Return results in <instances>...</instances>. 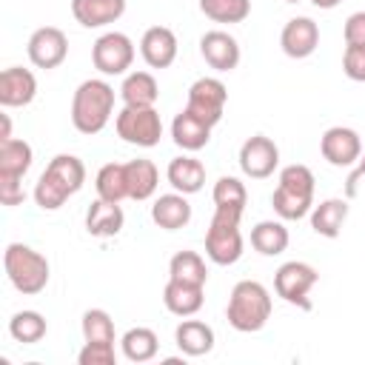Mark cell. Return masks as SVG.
Here are the masks:
<instances>
[{
	"label": "cell",
	"mask_w": 365,
	"mask_h": 365,
	"mask_svg": "<svg viewBox=\"0 0 365 365\" xmlns=\"http://www.w3.org/2000/svg\"><path fill=\"white\" fill-rule=\"evenodd\" d=\"M114 114V86L91 77L83 80L71 94V125L80 134H100Z\"/></svg>",
	"instance_id": "6da1fadb"
},
{
	"label": "cell",
	"mask_w": 365,
	"mask_h": 365,
	"mask_svg": "<svg viewBox=\"0 0 365 365\" xmlns=\"http://www.w3.org/2000/svg\"><path fill=\"white\" fill-rule=\"evenodd\" d=\"M271 311H274V302L268 288L257 279H240L228 294L225 319L240 334H257L271 319Z\"/></svg>",
	"instance_id": "7a4b0ae2"
},
{
	"label": "cell",
	"mask_w": 365,
	"mask_h": 365,
	"mask_svg": "<svg viewBox=\"0 0 365 365\" xmlns=\"http://www.w3.org/2000/svg\"><path fill=\"white\" fill-rule=\"evenodd\" d=\"M3 268H6V277L14 285V291H20L23 297H34V294L46 291L48 277H51L48 259L40 251H34L31 245H23V242H9L6 245Z\"/></svg>",
	"instance_id": "3957f363"
},
{
	"label": "cell",
	"mask_w": 365,
	"mask_h": 365,
	"mask_svg": "<svg viewBox=\"0 0 365 365\" xmlns=\"http://www.w3.org/2000/svg\"><path fill=\"white\" fill-rule=\"evenodd\" d=\"M242 211L237 208H217L205 231V257L214 265H234L242 257V231H240Z\"/></svg>",
	"instance_id": "277c9868"
},
{
	"label": "cell",
	"mask_w": 365,
	"mask_h": 365,
	"mask_svg": "<svg viewBox=\"0 0 365 365\" xmlns=\"http://www.w3.org/2000/svg\"><path fill=\"white\" fill-rule=\"evenodd\" d=\"M117 137L137 148H154L163 137V120L154 106H123L114 117Z\"/></svg>",
	"instance_id": "5b68a950"
},
{
	"label": "cell",
	"mask_w": 365,
	"mask_h": 365,
	"mask_svg": "<svg viewBox=\"0 0 365 365\" xmlns=\"http://www.w3.org/2000/svg\"><path fill=\"white\" fill-rule=\"evenodd\" d=\"M319 274L314 265L302 262V259H291V262H282L274 274V291L279 299H285L288 305H297L302 311H311V288L317 285Z\"/></svg>",
	"instance_id": "8992f818"
},
{
	"label": "cell",
	"mask_w": 365,
	"mask_h": 365,
	"mask_svg": "<svg viewBox=\"0 0 365 365\" xmlns=\"http://www.w3.org/2000/svg\"><path fill=\"white\" fill-rule=\"evenodd\" d=\"M91 63L106 77L128 74V68L134 63V43H131V37L123 34V31L100 34L94 40V46H91Z\"/></svg>",
	"instance_id": "52a82bcc"
},
{
	"label": "cell",
	"mask_w": 365,
	"mask_h": 365,
	"mask_svg": "<svg viewBox=\"0 0 365 365\" xmlns=\"http://www.w3.org/2000/svg\"><path fill=\"white\" fill-rule=\"evenodd\" d=\"M225 103H228V88L220 77H200L188 86L185 94V108L191 114H197L202 123H208L211 128L222 120L225 114Z\"/></svg>",
	"instance_id": "ba28073f"
},
{
	"label": "cell",
	"mask_w": 365,
	"mask_h": 365,
	"mask_svg": "<svg viewBox=\"0 0 365 365\" xmlns=\"http://www.w3.org/2000/svg\"><path fill=\"white\" fill-rule=\"evenodd\" d=\"M237 163H240V171H242L245 177H251V180H265V177H271V174L277 171V165H279V148H277V143H274L271 137H265V134H251V137L240 145Z\"/></svg>",
	"instance_id": "9c48e42d"
},
{
	"label": "cell",
	"mask_w": 365,
	"mask_h": 365,
	"mask_svg": "<svg viewBox=\"0 0 365 365\" xmlns=\"http://www.w3.org/2000/svg\"><path fill=\"white\" fill-rule=\"evenodd\" d=\"M26 51H29L31 66L48 71V68H57L68 57V37L57 26H40V29L31 31V37L26 43Z\"/></svg>",
	"instance_id": "30bf717a"
},
{
	"label": "cell",
	"mask_w": 365,
	"mask_h": 365,
	"mask_svg": "<svg viewBox=\"0 0 365 365\" xmlns=\"http://www.w3.org/2000/svg\"><path fill=\"white\" fill-rule=\"evenodd\" d=\"M319 151L334 168H351L362 154V137L348 125H331L319 140Z\"/></svg>",
	"instance_id": "8fae6325"
},
{
	"label": "cell",
	"mask_w": 365,
	"mask_h": 365,
	"mask_svg": "<svg viewBox=\"0 0 365 365\" xmlns=\"http://www.w3.org/2000/svg\"><path fill=\"white\" fill-rule=\"evenodd\" d=\"M200 54L214 71H234L242 57L237 37L222 29H211L200 37Z\"/></svg>",
	"instance_id": "7c38bea8"
},
{
	"label": "cell",
	"mask_w": 365,
	"mask_h": 365,
	"mask_svg": "<svg viewBox=\"0 0 365 365\" xmlns=\"http://www.w3.org/2000/svg\"><path fill=\"white\" fill-rule=\"evenodd\" d=\"M279 46L291 60H305L319 46V26L311 17H291L279 31Z\"/></svg>",
	"instance_id": "4fadbf2b"
},
{
	"label": "cell",
	"mask_w": 365,
	"mask_h": 365,
	"mask_svg": "<svg viewBox=\"0 0 365 365\" xmlns=\"http://www.w3.org/2000/svg\"><path fill=\"white\" fill-rule=\"evenodd\" d=\"M180 43L177 34L168 26H151L140 37V57L145 60L148 68H168L177 60Z\"/></svg>",
	"instance_id": "5bb4252c"
},
{
	"label": "cell",
	"mask_w": 365,
	"mask_h": 365,
	"mask_svg": "<svg viewBox=\"0 0 365 365\" xmlns=\"http://www.w3.org/2000/svg\"><path fill=\"white\" fill-rule=\"evenodd\" d=\"M37 97V77L23 66H9L0 71V106L23 108Z\"/></svg>",
	"instance_id": "9a60e30c"
},
{
	"label": "cell",
	"mask_w": 365,
	"mask_h": 365,
	"mask_svg": "<svg viewBox=\"0 0 365 365\" xmlns=\"http://www.w3.org/2000/svg\"><path fill=\"white\" fill-rule=\"evenodd\" d=\"M71 14L83 29H103L125 14V0H71Z\"/></svg>",
	"instance_id": "2e32d148"
},
{
	"label": "cell",
	"mask_w": 365,
	"mask_h": 365,
	"mask_svg": "<svg viewBox=\"0 0 365 365\" xmlns=\"http://www.w3.org/2000/svg\"><path fill=\"white\" fill-rule=\"evenodd\" d=\"M174 342H177L182 356H205V354H211L217 336H214V328L208 322L182 317V322L174 328Z\"/></svg>",
	"instance_id": "e0dca14e"
},
{
	"label": "cell",
	"mask_w": 365,
	"mask_h": 365,
	"mask_svg": "<svg viewBox=\"0 0 365 365\" xmlns=\"http://www.w3.org/2000/svg\"><path fill=\"white\" fill-rule=\"evenodd\" d=\"M171 140H174L177 148L194 154V151H200V148L208 145V140H211V125L202 123V120H200L197 114H191L188 108H182V111L171 120Z\"/></svg>",
	"instance_id": "ac0fdd59"
},
{
	"label": "cell",
	"mask_w": 365,
	"mask_h": 365,
	"mask_svg": "<svg viewBox=\"0 0 365 365\" xmlns=\"http://www.w3.org/2000/svg\"><path fill=\"white\" fill-rule=\"evenodd\" d=\"M151 220L163 231H180V228H185L191 222V202L180 191L160 194L154 200V205H151Z\"/></svg>",
	"instance_id": "d6986e66"
},
{
	"label": "cell",
	"mask_w": 365,
	"mask_h": 365,
	"mask_svg": "<svg viewBox=\"0 0 365 365\" xmlns=\"http://www.w3.org/2000/svg\"><path fill=\"white\" fill-rule=\"evenodd\" d=\"M123 225H125V214H123L120 202H108V200L97 197L86 211V231L91 237H100V240L117 237L123 231Z\"/></svg>",
	"instance_id": "ffe728a7"
},
{
	"label": "cell",
	"mask_w": 365,
	"mask_h": 365,
	"mask_svg": "<svg viewBox=\"0 0 365 365\" xmlns=\"http://www.w3.org/2000/svg\"><path fill=\"white\" fill-rule=\"evenodd\" d=\"M205 302V285H191L180 279H168L163 288V305L174 317H194Z\"/></svg>",
	"instance_id": "44dd1931"
},
{
	"label": "cell",
	"mask_w": 365,
	"mask_h": 365,
	"mask_svg": "<svg viewBox=\"0 0 365 365\" xmlns=\"http://www.w3.org/2000/svg\"><path fill=\"white\" fill-rule=\"evenodd\" d=\"M165 180L171 182V188L174 191H180V194H197V191H202V185H205V165L197 160V157H191V154H182V157H174L171 163H168V168H165Z\"/></svg>",
	"instance_id": "7402d4cb"
},
{
	"label": "cell",
	"mask_w": 365,
	"mask_h": 365,
	"mask_svg": "<svg viewBox=\"0 0 365 365\" xmlns=\"http://www.w3.org/2000/svg\"><path fill=\"white\" fill-rule=\"evenodd\" d=\"M348 202L351 200H345V197H328L319 205H314L311 214H308L314 234L328 237V240L339 237V231H342V225L348 220Z\"/></svg>",
	"instance_id": "603a6c76"
},
{
	"label": "cell",
	"mask_w": 365,
	"mask_h": 365,
	"mask_svg": "<svg viewBox=\"0 0 365 365\" xmlns=\"http://www.w3.org/2000/svg\"><path fill=\"white\" fill-rule=\"evenodd\" d=\"M34 163V151L26 140H3L0 143V180H23Z\"/></svg>",
	"instance_id": "cb8c5ba5"
},
{
	"label": "cell",
	"mask_w": 365,
	"mask_h": 365,
	"mask_svg": "<svg viewBox=\"0 0 365 365\" xmlns=\"http://www.w3.org/2000/svg\"><path fill=\"white\" fill-rule=\"evenodd\" d=\"M125 180H128V200H151L157 185H160V171L151 160L145 157H137V160H128L125 163Z\"/></svg>",
	"instance_id": "d4e9b609"
},
{
	"label": "cell",
	"mask_w": 365,
	"mask_h": 365,
	"mask_svg": "<svg viewBox=\"0 0 365 365\" xmlns=\"http://www.w3.org/2000/svg\"><path fill=\"white\" fill-rule=\"evenodd\" d=\"M120 100L123 106H157L160 100V86L151 71H128L120 86Z\"/></svg>",
	"instance_id": "484cf974"
},
{
	"label": "cell",
	"mask_w": 365,
	"mask_h": 365,
	"mask_svg": "<svg viewBox=\"0 0 365 365\" xmlns=\"http://www.w3.org/2000/svg\"><path fill=\"white\" fill-rule=\"evenodd\" d=\"M288 228L285 220H259L251 228V248L262 257H277L288 248Z\"/></svg>",
	"instance_id": "4316f807"
},
{
	"label": "cell",
	"mask_w": 365,
	"mask_h": 365,
	"mask_svg": "<svg viewBox=\"0 0 365 365\" xmlns=\"http://www.w3.org/2000/svg\"><path fill=\"white\" fill-rule=\"evenodd\" d=\"M120 348H123V356L128 362H151L160 351V339L151 328L137 325V328H128L120 336Z\"/></svg>",
	"instance_id": "83f0119b"
},
{
	"label": "cell",
	"mask_w": 365,
	"mask_h": 365,
	"mask_svg": "<svg viewBox=\"0 0 365 365\" xmlns=\"http://www.w3.org/2000/svg\"><path fill=\"white\" fill-rule=\"evenodd\" d=\"M94 188L100 200L108 202H123L128 197V180H125V163H106L97 177H94Z\"/></svg>",
	"instance_id": "f1b7e54d"
},
{
	"label": "cell",
	"mask_w": 365,
	"mask_h": 365,
	"mask_svg": "<svg viewBox=\"0 0 365 365\" xmlns=\"http://www.w3.org/2000/svg\"><path fill=\"white\" fill-rule=\"evenodd\" d=\"M48 331V322L40 311H17L11 319H9V334L14 342H23V345H37Z\"/></svg>",
	"instance_id": "f546056e"
},
{
	"label": "cell",
	"mask_w": 365,
	"mask_h": 365,
	"mask_svg": "<svg viewBox=\"0 0 365 365\" xmlns=\"http://www.w3.org/2000/svg\"><path fill=\"white\" fill-rule=\"evenodd\" d=\"M168 279L191 282V285H205L208 282V268L205 259L197 251H177L168 262Z\"/></svg>",
	"instance_id": "4dcf8cb0"
},
{
	"label": "cell",
	"mask_w": 365,
	"mask_h": 365,
	"mask_svg": "<svg viewBox=\"0 0 365 365\" xmlns=\"http://www.w3.org/2000/svg\"><path fill=\"white\" fill-rule=\"evenodd\" d=\"M46 171L54 174L71 194H77V191L86 185V165H83V160L74 157V154H54V157L48 160Z\"/></svg>",
	"instance_id": "1f68e13d"
},
{
	"label": "cell",
	"mask_w": 365,
	"mask_h": 365,
	"mask_svg": "<svg viewBox=\"0 0 365 365\" xmlns=\"http://www.w3.org/2000/svg\"><path fill=\"white\" fill-rule=\"evenodd\" d=\"M80 331H83V342H108V345L117 342L114 319L103 308H88L80 319Z\"/></svg>",
	"instance_id": "d6a6232c"
},
{
	"label": "cell",
	"mask_w": 365,
	"mask_h": 365,
	"mask_svg": "<svg viewBox=\"0 0 365 365\" xmlns=\"http://www.w3.org/2000/svg\"><path fill=\"white\" fill-rule=\"evenodd\" d=\"M68 197H74V194H71L54 174L43 171V174L37 177V182H34V202H37L40 211H57Z\"/></svg>",
	"instance_id": "836d02e7"
},
{
	"label": "cell",
	"mask_w": 365,
	"mask_h": 365,
	"mask_svg": "<svg viewBox=\"0 0 365 365\" xmlns=\"http://www.w3.org/2000/svg\"><path fill=\"white\" fill-rule=\"evenodd\" d=\"M200 11L214 23H242L251 14V0H200Z\"/></svg>",
	"instance_id": "e575fe53"
},
{
	"label": "cell",
	"mask_w": 365,
	"mask_h": 365,
	"mask_svg": "<svg viewBox=\"0 0 365 365\" xmlns=\"http://www.w3.org/2000/svg\"><path fill=\"white\" fill-rule=\"evenodd\" d=\"M211 200L217 208H237V211H245L248 205V191H245V182L240 177H220L211 188Z\"/></svg>",
	"instance_id": "d590c367"
},
{
	"label": "cell",
	"mask_w": 365,
	"mask_h": 365,
	"mask_svg": "<svg viewBox=\"0 0 365 365\" xmlns=\"http://www.w3.org/2000/svg\"><path fill=\"white\" fill-rule=\"evenodd\" d=\"M314 182H317L314 180V171L308 165H302V163L285 165L279 171V180H277L279 188H285V191H291L297 197H305V200H314Z\"/></svg>",
	"instance_id": "8d00e7d4"
},
{
	"label": "cell",
	"mask_w": 365,
	"mask_h": 365,
	"mask_svg": "<svg viewBox=\"0 0 365 365\" xmlns=\"http://www.w3.org/2000/svg\"><path fill=\"white\" fill-rule=\"evenodd\" d=\"M271 208H274V214L279 217V220H302V217H308L311 214V208H314V200H305V197H297V194H291V191H285V188H274V194H271Z\"/></svg>",
	"instance_id": "74e56055"
},
{
	"label": "cell",
	"mask_w": 365,
	"mask_h": 365,
	"mask_svg": "<svg viewBox=\"0 0 365 365\" xmlns=\"http://www.w3.org/2000/svg\"><path fill=\"white\" fill-rule=\"evenodd\" d=\"M77 362L80 365H114L117 354H114V345L108 342H83Z\"/></svg>",
	"instance_id": "f35d334b"
},
{
	"label": "cell",
	"mask_w": 365,
	"mask_h": 365,
	"mask_svg": "<svg viewBox=\"0 0 365 365\" xmlns=\"http://www.w3.org/2000/svg\"><path fill=\"white\" fill-rule=\"evenodd\" d=\"M342 71L354 83H365V46H345L342 51Z\"/></svg>",
	"instance_id": "ab89813d"
},
{
	"label": "cell",
	"mask_w": 365,
	"mask_h": 365,
	"mask_svg": "<svg viewBox=\"0 0 365 365\" xmlns=\"http://www.w3.org/2000/svg\"><path fill=\"white\" fill-rule=\"evenodd\" d=\"M342 37H345V46H365V11L348 14Z\"/></svg>",
	"instance_id": "60d3db41"
},
{
	"label": "cell",
	"mask_w": 365,
	"mask_h": 365,
	"mask_svg": "<svg viewBox=\"0 0 365 365\" xmlns=\"http://www.w3.org/2000/svg\"><path fill=\"white\" fill-rule=\"evenodd\" d=\"M23 200H26L23 180H0V202H3L6 208L23 205Z\"/></svg>",
	"instance_id": "b9f144b4"
},
{
	"label": "cell",
	"mask_w": 365,
	"mask_h": 365,
	"mask_svg": "<svg viewBox=\"0 0 365 365\" xmlns=\"http://www.w3.org/2000/svg\"><path fill=\"white\" fill-rule=\"evenodd\" d=\"M354 171L348 174V180H345V200H354L356 197V191H359V182L365 180V148H362V154H359V160L351 165Z\"/></svg>",
	"instance_id": "7bdbcfd3"
},
{
	"label": "cell",
	"mask_w": 365,
	"mask_h": 365,
	"mask_svg": "<svg viewBox=\"0 0 365 365\" xmlns=\"http://www.w3.org/2000/svg\"><path fill=\"white\" fill-rule=\"evenodd\" d=\"M3 140H11V120H9V114H0V143Z\"/></svg>",
	"instance_id": "ee69618b"
},
{
	"label": "cell",
	"mask_w": 365,
	"mask_h": 365,
	"mask_svg": "<svg viewBox=\"0 0 365 365\" xmlns=\"http://www.w3.org/2000/svg\"><path fill=\"white\" fill-rule=\"evenodd\" d=\"M311 3H314L317 9H325V11H328V9H336L342 0H311Z\"/></svg>",
	"instance_id": "f6af8a7d"
},
{
	"label": "cell",
	"mask_w": 365,
	"mask_h": 365,
	"mask_svg": "<svg viewBox=\"0 0 365 365\" xmlns=\"http://www.w3.org/2000/svg\"><path fill=\"white\" fill-rule=\"evenodd\" d=\"M282 3H299V0H282Z\"/></svg>",
	"instance_id": "bcb514c9"
}]
</instances>
